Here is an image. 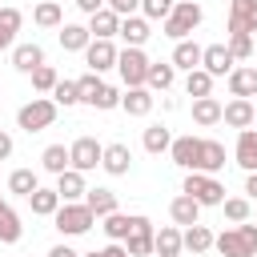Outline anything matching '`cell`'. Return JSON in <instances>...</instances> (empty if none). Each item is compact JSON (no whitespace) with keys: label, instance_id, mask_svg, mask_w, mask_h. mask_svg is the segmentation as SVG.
Wrapping results in <instances>:
<instances>
[{"label":"cell","instance_id":"14","mask_svg":"<svg viewBox=\"0 0 257 257\" xmlns=\"http://www.w3.org/2000/svg\"><path fill=\"white\" fill-rule=\"evenodd\" d=\"M229 32H257V0H233L229 4Z\"/></svg>","mask_w":257,"mask_h":257},{"label":"cell","instance_id":"40","mask_svg":"<svg viewBox=\"0 0 257 257\" xmlns=\"http://www.w3.org/2000/svg\"><path fill=\"white\" fill-rule=\"evenodd\" d=\"M221 209H225V217H229L233 225H241V221H249V217H253L249 197H225V201H221Z\"/></svg>","mask_w":257,"mask_h":257},{"label":"cell","instance_id":"3","mask_svg":"<svg viewBox=\"0 0 257 257\" xmlns=\"http://www.w3.org/2000/svg\"><path fill=\"white\" fill-rule=\"evenodd\" d=\"M201 20H205V8H201L197 0H177V4H173V12L165 16V36L185 40V36H189Z\"/></svg>","mask_w":257,"mask_h":257},{"label":"cell","instance_id":"17","mask_svg":"<svg viewBox=\"0 0 257 257\" xmlns=\"http://www.w3.org/2000/svg\"><path fill=\"white\" fill-rule=\"evenodd\" d=\"M116 36H124V44H128V48H141V44L153 36V28H149V20H145V16H137V12H133V16H120V32H116Z\"/></svg>","mask_w":257,"mask_h":257},{"label":"cell","instance_id":"44","mask_svg":"<svg viewBox=\"0 0 257 257\" xmlns=\"http://www.w3.org/2000/svg\"><path fill=\"white\" fill-rule=\"evenodd\" d=\"M52 100H56V108H72V104H80L76 80H56V88H52Z\"/></svg>","mask_w":257,"mask_h":257},{"label":"cell","instance_id":"48","mask_svg":"<svg viewBox=\"0 0 257 257\" xmlns=\"http://www.w3.org/2000/svg\"><path fill=\"white\" fill-rule=\"evenodd\" d=\"M100 257H128V249H124V241H108L104 249H96Z\"/></svg>","mask_w":257,"mask_h":257},{"label":"cell","instance_id":"31","mask_svg":"<svg viewBox=\"0 0 257 257\" xmlns=\"http://www.w3.org/2000/svg\"><path fill=\"white\" fill-rule=\"evenodd\" d=\"M84 205L92 209V217H108L116 209V193L112 189H84Z\"/></svg>","mask_w":257,"mask_h":257},{"label":"cell","instance_id":"19","mask_svg":"<svg viewBox=\"0 0 257 257\" xmlns=\"http://www.w3.org/2000/svg\"><path fill=\"white\" fill-rule=\"evenodd\" d=\"M233 157H237V165H241L245 173L257 169V128H241V133H237V149H233Z\"/></svg>","mask_w":257,"mask_h":257},{"label":"cell","instance_id":"11","mask_svg":"<svg viewBox=\"0 0 257 257\" xmlns=\"http://www.w3.org/2000/svg\"><path fill=\"white\" fill-rule=\"evenodd\" d=\"M128 165H133V149H128L124 141L104 145V153H100V169H104L108 177H124V173H128Z\"/></svg>","mask_w":257,"mask_h":257},{"label":"cell","instance_id":"55","mask_svg":"<svg viewBox=\"0 0 257 257\" xmlns=\"http://www.w3.org/2000/svg\"><path fill=\"white\" fill-rule=\"evenodd\" d=\"M193 257H201V253H193Z\"/></svg>","mask_w":257,"mask_h":257},{"label":"cell","instance_id":"1","mask_svg":"<svg viewBox=\"0 0 257 257\" xmlns=\"http://www.w3.org/2000/svg\"><path fill=\"white\" fill-rule=\"evenodd\" d=\"M213 249H217L221 257H257V221H253V225L241 221V225L217 233V237H213Z\"/></svg>","mask_w":257,"mask_h":257},{"label":"cell","instance_id":"46","mask_svg":"<svg viewBox=\"0 0 257 257\" xmlns=\"http://www.w3.org/2000/svg\"><path fill=\"white\" fill-rule=\"evenodd\" d=\"M120 104V92L112 88V84H104L100 92H96V100H92V108H100V112H108V108H116Z\"/></svg>","mask_w":257,"mask_h":257},{"label":"cell","instance_id":"33","mask_svg":"<svg viewBox=\"0 0 257 257\" xmlns=\"http://www.w3.org/2000/svg\"><path fill=\"white\" fill-rule=\"evenodd\" d=\"M173 80H177V68H173V60H169V64H161V60L153 64V60H149V76H145V84H149V88L165 92V88H173Z\"/></svg>","mask_w":257,"mask_h":257},{"label":"cell","instance_id":"13","mask_svg":"<svg viewBox=\"0 0 257 257\" xmlns=\"http://www.w3.org/2000/svg\"><path fill=\"white\" fill-rule=\"evenodd\" d=\"M197 153H201V137H193V133H185V137H173V145H169V157H173V165H181V169H197Z\"/></svg>","mask_w":257,"mask_h":257},{"label":"cell","instance_id":"39","mask_svg":"<svg viewBox=\"0 0 257 257\" xmlns=\"http://www.w3.org/2000/svg\"><path fill=\"white\" fill-rule=\"evenodd\" d=\"M185 92H189L193 100H197V96H209V92H213V76H209L205 68H193V72L185 76Z\"/></svg>","mask_w":257,"mask_h":257},{"label":"cell","instance_id":"2","mask_svg":"<svg viewBox=\"0 0 257 257\" xmlns=\"http://www.w3.org/2000/svg\"><path fill=\"white\" fill-rule=\"evenodd\" d=\"M52 221H56V229L64 237H80V233H88L96 225V217H92V209L84 201H60V209L52 213Z\"/></svg>","mask_w":257,"mask_h":257},{"label":"cell","instance_id":"5","mask_svg":"<svg viewBox=\"0 0 257 257\" xmlns=\"http://www.w3.org/2000/svg\"><path fill=\"white\" fill-rule=\"evenodd\" d=\"M181 193H189L201 209H205V205H221V201H225V185H221L213 173H189V177H185V185H181Z\"/></svg>","mask_w":257,"mask_h":257},{"label":"cell","instance_id":"43","mask_svg":"<svg viewBox=\"0 0 257 257\" xmlns=\"http://www.w3.org/2000/svg\"><path fill=\"white\" fill-rule=\"evenodd\" d=\"M100 88H104V80H100V72H84V76L76 80V92H80V104H92Z\"/></svg>","mask_w":257,"mask_h":257},{"label":"cell","instance_id":"24","mask_svg":"<svg viewBox=\"0 0 257 257\" xmlns=\"http://www.w3.org/2000/svg\"><path fill=\"white\" fill-rule=\"evenodd\" d=\"M36 64H44V48H40V44H16V48H12V68H16V72L28 76Z\"/></svg>","mask_w":257,"mask_h":257},{"label":"cell","instance_id":"28","mask_svg":"<svg viewBox=\"0 0 257 257\" xmlns=\"http://www.w3.org/2000/svg\"><path fill=\"white\" fill-rule=\"evenodd\" d=\"M20 24H24L20 8H0V52H8V48H12V40H16Z\"/></svg>","mask_w":257,"mask_h":257},{"label":"cell","instance_id":"8","mask_svg":"<svg viewBox=\"0 0 257 257\" xmlns=\"http://www.w3.org/2000/svg\"><path fill=\"white\" fill-rule=\"evenodd\" d=\"M153 233H157V229H153V221L137 213V217H133V233L124 237L128 257H149V253H153Z\"/></svg>","mask_w":257,"mask_h":257},{"label":"cell","instance_id":"36","mask_svg":"<svg viewBox=\"0 0 257 257\" xmlns=\"http://www.w3.org/2000/svg\"><path fill=\"white\" fill-rule=\"evenodd\" d=\"M40 165H44V173H64V169H72V161H68V149L64 145H48L44 153H40Z\"/></svg>","mask_w":257,"mask_h":257},{"label":"cell","instance_id":"18","mask_svg":"<svg viewBox=\"0 0 257 257\" xmlns=\"http://www.w3.org/2000/svg\"><path fill=\"white\" fill-rule=\"evenodd\" d=\"M120 108H124L128 116H149V112H153V88H149V84L128 88V92L120 96Z\"/></svg>","mask_w":257,"mask_h":257},{"label":"cell","instance_id":"27","mask_svg":"<svg viewBox=\"0 0 257 257\" xmlns=\"http://www.w3.org/2000/svg\"><path fill=\"white\" fill-rule=\"evenodd\" d=\"M229 92L233 96H257V68H233L229 72Z\"/></svg>","mask_w":257,"mask_h":257},{"label":"cell","instance_id":"16","mask_svg":"<svg viewBox=\"0 0 257 257\" xmlns=\"http://www.w3.org/2000/svg\"><path fill=\"white\" fill-rule=\"evenodd\" d=\"M225 169V145L221 141H201V153H197V169L193 173H221Z\"/></svg>","mask_w":257,"mask_h":257},{"label":"cell","instance_id":"38","mask_svg":"<svg viewBox=\"0 0 257 257\" xmlns=\"http://www.w3.org/2000/svg\"><path fill=\"white\" fill-rule=\"evenodd\" d=\"M32 189H40V177H36L32 169H16V173L8 177V193H16V197H28Z\"/></svg>","mask_w":257,"mask_h":257},{"label":"cell","instance_id":"25","mask_svg":"<svg viewBox=\"0 0 257 257\" xmlns=\"http://www.w3.org/2000/svg\"><path fill=\"white\" fill-rule=\"evenodd\" d=\"M20 233H24V225H20L16 209L0 197V241H4V245H16V241H20Z\"/></svg>","mask_w":257,"mask_h":257},{"label":"cell","instance_id":"50","mask_svg":"<svg viewBox=\"0 0 257 257\" xmlns=\"http://www.w3.org/2000/svg\"><path fill=\"white\" fill-rule=\"evenodd\" d=\"M76 8H80V12H88V16H92V12H96V8H104V0H76Z\"/></svg>","mask_w":257,"mask_h":257},{"label":"cell","instance_id":"37","mask_svg":"<svg viewBox=\"0 0 257 257\" xmlns=\"http://www.w3.org/2000/svg\"><path fill=\"white\" fill-rule=\"evenodd\" d=\"M169 145H173V133L165 128V124H149L145 128V153H169Z\"/></svg>","mask_w":257,"mask_h":257},{"label":"cell","instance_id":"49","mask_svg":"<svg viewBox=\"0 0 257 257\" xmlns=\"http://www.w3.org/2000/svg\"><path fill=\"white\" fill-rule=\"evenodd\" d=\"M245 193L257 201V169H253V173H245Z\"/></svg>","mask_w":257,"mask_h":257},{"label":"cell","instance_id":"41","mask_svg":"<svg viewBox=\"0 0 257 257\" xmlns=\"http://www.w3.org/2000/svg\"><path fill=\"white\" fill-rule=\"evenodd\" d=\"M225 48L233 52V60H249L257 44H253V36H249V32H229V44H225Z\"/></svg>","mask_w":257,"mask_h":257},{"label":"cell","instance_id":"4","mask_svg":"<svg viewBox=\"0 0 257 257\" xmlns=\"http://www.w3.org/2000/svg\"><path fill=\"white\" fill-rule=\"evenodd\" d=\"M56 120V100L52 96H32L28 104H20V112H16V124L24 128V133H40V128H48Z\"/></svg>","mask_w":257,"mask_h":257},{"label":"cell","instance_id":"7","mask_svg":"<svg viewBox=\"0 0 257 257\" xmlns=\"http://www.w3.org/2000/svg\"><path fill=\"white\" fill-rule=\"evenodd\" d=\"M100 153H104V145H100L96 137H76V141L68 145V161H72V169H80V173H92V169L100 165Z\"/></svg>","mask_w":257,"mask_h":257},{"label":"cell","instance_id":"45","mask_svg":"<svg viewBox=\"0 0 257 257\" xmlns=\"http://www.w3.org/2000/svg\"><path fill=\"white\" fill-rule=\"evenodd\" d=\"M173 4H177V0H141V16H145V20H165V16L173 12Z\"/></svg>","mask_w":257,"mask_h":257},{"label":"cell","instance_id":"54","mask_svg":"<svg viewBox=\"0 0 257 257\" xmlns=\"http://www.w3.org/2000/svg\"><path fill=\"white\" fill-rule=\"evenodd\" d=\"M253 128H257V116H253Z\"/></svg>","mask_w":257,"mask_h":257},{"label":"cell","instance_id":"29","mask_svg":"<svg viewBox=\"0 0 257 257\" xmlns=\"http://www.w3.org/2000/svg\"><path fill=\"white\" fill-rule=\"evenodd\" d=\"M88 40H92V36H88L84 24H60V48H64V52H84Z\"/></svg>","mask_w":257,"mask_h":257},{"label":"cell","instance_id":"47","mask_svg":"<svg viewBox=\"0 0 257 257\" xmlns=\"http://www.w3.org/2000/svg\"><path fill=\"white\" fill-rule=\"evenodd\" d=\"M104 8H112L116 16H133L141 8V0H104Z\"/></svg>","mask_w":257,"mask_h":257},{"label":"cell","instance_id":"21","mask_svg":"<svg viewBox=\"0 0 257 257\" xmlns=\"http://www.w3.org/2000/svg\"><path fill=\"white\" fill-rule=\"evenodd\" d=\"M185 245H181V229L177 225H161L157 233H153V253L157 257H177Z\"/></svg>","mask_w":257,"mask_h":257},{"label":"cell","instance_id":"34","mask_svg":"<svg viewBox=\"0 0 257 257\" xmlns=\"http://www.w3.org/2000/svg\"><path fill=\"white\" fill-rule=\"evenodd\" d=\"M193 120H197L201 128L217 124V120H221V100H213V96H197V100H193Z\"/></svg>","mask_w":257,"mask_h":257},{"label":"cell","instance_id":"22","mask_svg":"<svg viewBox=\"0 0 257 257\" xmlns=\"http://www.w3.org/2000/svg\"><path fill=\"white\" fill-rule=\"evenodd\" d=\"M169 217H173V225H197V221H201V205H197L189 193H181V197H173Z\"/></svg>","mask_w":257,"mask_h":257},{"label":"cell","instance_id":"6","mask_svg":"<svg viewBox=\"0 0 257 257\" xmlns=\"http://www.w3.org/2000/svg\"><path fill=\"white\" fill-rule=\"evenodd\" d=\"M116 72H120V80H124V88H137V84H145V76H149V56L141 52V48H120L116 52Z\"/></svg>","mask_w":257,"mask_h":257},{"label":"cell","instance_id":"26","mask_svg":"<svg viewBox=\"0 0 257 257\" xmlns=\"http://www.w3.org/2000/svg\"><path fill=\"white\" fill-rule=\"evenodd\" d=\"M173 68H185V72L201 68V44H197V40H177V48H173Z\"/></svg>","mask_w":257,"mask_h":257},{"label":"cell","instance_id":"15","mask_svg":"<svg viewBox=\"0 0 257 257\" xmlns=\"http://www.w3.org/2000/svg\"><path fill=\"white\" fill-rule=\"evenodd\" d=\"M120 32V16L112 12V8H96L92 16H88V36L92 40H112Z\"/></svg>","mask_w":257,"mask_h":257},{"label":"cell","instance_id":"53","mask_svg":"<svg viewBox=\"0 0 257 257\" xmlns=\"http://www.w3.org/2000/svg\"><path fill=\"white\" fill-rule=\"evenodd\" d=\"M80 257H100V253H80Z\"/></svg>","mask_w":257,"mask_h":257},{"label":"cell","instance_id":"35","mask_svg":"<svg viewBox=\"0 0 257 257\" xmlns=\"http://www.w3.org/2000/svg\"><path fill=\"white\" fill-rule=\"evenodd\" d=\"M32 20H36L40 28H60V24H64V12H60L56 0H40V4L32 8Z\"/></svg>","mask_w":257,"mask_h":257},{"label":"cell","instance_id":"32","mask_svg":"<svg viewBox=\"0 0 257 257\" xmlns=\"http://www.w3.org/2000/svg\"><path fill=\"white\" fill-rule=\"evenodd\" d=\"M100 221H104L100 229H104V237H108V241H124V237L133 233V217H128V213H120V209H112V213H108V217H100Z\"/></svg>","mask_w":257,"mask_h":257},{"label":"cell","instance_id":"51","mask_svg":"<svg viewBox=\"0 0 257 257\" xmlns=\"http://www.w3.org/2000/svg\"><path fill=\"white\" fill-rule=\"evenodd\" d=\"M8 157H12V137L0 133V161H8Z\"/></svg>","mask_w":257,"mask_h":257},{"label":"cell","instance_id":"20","mask_svg":"<svg viewBox=\"0 0 257 257\" xmlns=\"http://www.w3.org/2000/svg\"><path fill=\"white\" fill-rule=\"evenodd\" d=\"M56 193H60V201H84V173L80 169L56 173Z\"/></svg>","mask_w":257,"mask_h":257},{"label":"cell","instance_id":"30","mask_svg":"<svg viewBox=\"0 0 257 257\" xmlns=\"http://www.w3.org/2000/svg\"><path fill=\"white\" fill-rule=\"evenodd\" d=\"M28 205H32L36 217H52V213L60 209V193H56V189H32V193H28Z\"/></svg>","mask_w":257,"mask_h":257},{"label":"cell","instance_id":"42","mask_svg":"<svg viewBox=\"0 0 257 257\" xmlns=\"http://www.w3.org/2000/svg\"><path fill=\"white\" fill-rule=\"evenodd\" d=\"M28 76H32V88H36V92H52V88H56V80H60L52 64H36Z\"/></svg>","mask_w":257,"mask_h":257},{"label":"cell","instance_id":"52","mask_svg":"<svg viewBox=\"0 0 257 257\" xmlns=\"http://www.w3.org/2000/svg\"><path fill=\"white\" fill-rule=\"evenodd\" d=\"M48 257H80V253H76V249H68V245H52V249H48Z\"/></svg>","mask_w":257,"mask_h":257},{"label":"cell","instance_id":"12","mask_svg":"<svg viewBox=\"0 0 257 257\" xmlns=\"http://www.w3.org/2000/svg\"><path fill=\"white\" fill-rule=\"evenodd\" d=\"M253 116H257V108H253V100H245V96H233L229 104H221V120H225L229 128H253Z\"/></svg>","mask_w":257,"mask_h":257},{"label":"cell","instance_id":"9","mask_svg":"<svg viewBox=\"0 0 257 257\" xmlns=\"http://www.w3.org/2000/svg\"><path fill=\"white\" fill-rule=\"evenodd\" d=\"M116 44L112 40H88V48H84V64H88V72H108V68H116Z\"/></svg>","mask_w":257,"mask_h":257},{"label":"cell","instance_id":"10","mask_svg":"<svg viewBox=\"0 0 257 257\" xmlns=\"http://www.w3.org/2000/svg\"><path fill=\"white\" fill-rule=\"evenodd\" d=\"M201 68H205L209 76H229V72L237 68V60H233V52H229L225 44H205V48H201Z\"/></svg>","mask_w":257,"mask_h":257},{"label":"cell","instance_id":"23","mask_svg":"<svg viewBox=\"0 0 257 257\" xmlns=\"http://www.w3.org/2000/svg\"><path fill=\"white\" fill-rule=\"evenodd\" d=\"M181 245L189 249V253H209L213 249V229L209 225H185V233H181Z\"/></svg>","mask_w":257,"mask_h":257}]
</instances>
